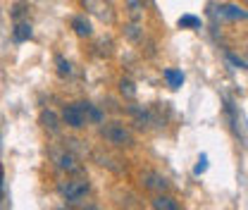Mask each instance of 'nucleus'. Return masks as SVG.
<instances>
[{"label":"nucleus","mask_w":248,"mask_h":210,"mask_svg":"<svg viewBox=\"0 0 248 210\" xmlns=\"http://www.w3.org/2000/svg\"><path fill=\"white\" fill-rule=\"evenodd\" d=\"M120 89H122V93L124 96H129V98H134V96H136V89H134V84H131L129 79H124L122 84H120Z\"/></svg>","instance_id":"obj_16"},{"label":"nucleus","mask_w":248,"mask_h":210,"mask_svg":"<svg viewBox=\"0 0 248 210\" xmlns=\"http://www.w3.org/2000/svg\"><path fill=\"white\" fill-rule=\"evenodd\" d=\"M143 186L151 189V191H165L170 184H167V179H165L162 175H157V172H146V175H143Z\"/></svg>","instance_id":"obj_6"},{"label":"nucleus","mask_w":248,"mask_h":210,"mask_svg":"<svg viewBox=\"0 0 248 210\" xmlns=\"http://www.w3.org/2000/svg\"><path fill=\"white\" fill-rule=\"evenodd\" d=\"M153 206L155 208H165V210H177L179 206L174 203V198H170V196H157L153 201Z\"/></svg>","instance_id":"obj_13"},{"label":"nucleus","mask_w":248,"mask_h":210,"mask_svg":"<svg viewBox=\"0 0 248 210\" xmlns=\"http://www.w3.org/2000/svg\"><path fill=\"white\" fill-rule=\"evenodd\" d=\"M179 27H182V29H186V27L198 29V27H201V19L193 17V15H184V17H179Z\"/></svg>","instance_id":"obj_14"},{"label":"nucleus","mask_w":248,"mask_h":210,"mask_svg":"<svg viewBox=\"0 0 248 210\" xmlns=\"http://www.w3.org/2000/svg\"><path fill=\"white\" fill-rule=\"evenodd\" d=\"M165 79H167V84H170L172 89H179V86L184 84V74H182L179 69H165Z\"/></svg>","instance_id":"obj_11"},{"label":"nucleus","mask_w":248,"mask_h":210,"mask_svg":"<svg viewBox=\"0 0 248 210\" xmlns=\"http://www.w3.org/2000/svg\"><path fill=\"white\" fill-rule=\"evenodd\" d=\"M72 29L77 36H81V38H86V36H91L93 29H91V22L86 19V17H74L72 19Z\"/></svg>","instance_id":"obj_7"},{"label":"nucleus","mask_w":248,"mask_h":210,"mask_svg":"<svg viewBox=\"0 0 248 210\" xmlns=\"http://www.w3.org/2000/svg\"><path fill=\"white\" fill-rule=\"evenodd\" d=\"M217 15L224 17V19H246V12L239 5H222Z\"/></svg>","instance_id":"obj_8"},{"label":"nucleus","mask_w":248,"mask_h":210,"mask_svg":"<svg viewBox=\"0 0 248 210\" xmlns=\"http://www.w3.org/2000/svg\"><path fill=\"white\" fill-rule=\"evenodd\" d=\"M126 7H129V15L131 19H141V12H143V0H126Z\"/></svg>","instance_id":"obj_12"},{"label":"nucleus","mask_w":248,"mask_h":210,"mask_svg":"<svg viewBox=\"0 0 248 210\" xmlns=\"http://www.w3.org/2000/svg\"><path fill=\"white\" fill-rule=\"evenodd\" d=\"M0 194H2V165H0Z\"/></svg>","instance_id":"obj_18"},{"label":"nucleus","mask_w":248,"mask_h":210,"mask_svg":"<svg viewBox=\"0 0 248 210\" xmlns=\"http://www.w3.org/2000/svg\"><path fill=\"white\" fill-rule=\"evenodd\" d=\"M12 36H15V41H17V43H22V41H29V38H31L29 22H19V24L15 27V31H12Z\"/></svg>","instance_id":"obj_10"},{"label":"nucleus","mask_w":248,"mask_h":210,"mask_svg":"<svg viewBox=\"0 0 248 210\" xmlns=\"http://www.w3.org/2000/svg\"><path fill=\"white\" fill-rule=\"evenodd\" d=\"M62 120L67 127H72V129H81V127H86L89 120H86V103H72V105H67L64 110H62Z\"/></svg>","instance_id":"obj_3"},{"label":"nucleus","mask_w":248,"mask_h":210,"mask_svg":"<svg viewBox=\"0 0 248 210\" xmlns=\"http://www.w3.org/2000/svg\"><path fill=\"white\" fill-rule=\"evenodd\" d=\"M58 72H60V77H69L72 74V65L64 58H58Z\"/></svg>","instance_id":"obj_15"},{"label":"nucleus","mask_w":248,"mask_h":210,"mask_svg":"<svg viewBox=\"0 0 248 210\" xmlns=\"http://www.w3.org/2000/svg\"><path fill=\"white\" fill-rule=\"evenodd\" d=\"M100 136L110 146H117V148H124V146H131L134 144V134L129 131V127H124L122 122H108L100 129Z\"/></svg>","instance_id":"obj_1"},{"label":"nucleus","mask_w":248,"mask_h":210,"mask_svg":"<svg viewBox=\"0 0 248 210\" xmlns=\"http://www.w3.org/2000/svg\"><path fill=\"white\" fill-rule=\"evenodd\" d=\"M89 10H91L95 17H100L103 22H112L115 19V12H112V5L108 0H86L84 2Z\"/></svg>","instance_id":"obj_5"},{"label":"nucleus","mask_w":248,"mask_h":210,"mask_svg":"<svg viewBox=\"0 0 248 210\" xmlns=\"http://www.w3.org/2000/svg\"><path fill=\"white\" fill-rule=\"evenodd\" d=\"M205 170H208V155H201V158H198V165H196L193 172L201 175V172H205Z\"/></svg>","instance_id":"obj_17"},{"label":"nucleus","mask_w":248,"mask_h":210,"mask_svg":"<svg viewBox=\"0 0 248 210\" xmlns=\"http://www.w3.org/2000/svg\"><path fill=\"white\" fill-rule=\"evenodd\" d=\"M60 194L62 198L67 201V203H77V201H81L86 194H89V189H91V184L89 179H77V177H69V179L60 181Z\"/></svg>","instance_id":"obj_2"},{"label":"nucleus","mask_w":248,"mask_h":210,"mask_svg":"<svg viewBox=\"0 0 248 210\" xmlns=\"http://www.w3.org/2000/svg\"><path fill=\"white\" fill-rule=\"evenodd\" d=\"M41 124H43V129H48V131H53V134L60 129L58 115H55L53 110H43V113H41Z\"/></svg>","instance_id":"obj_9"},{"label":"nucleus","mask_w":248,"mask_h":210,"mask_svg":"<svg viewBox=\"0 0 248 210\" xmlns=\"http://www.w3.org/2000/svg\"><path fill=\"white\" fill-rule=\"evenodd\" d=\"M53 158H55V165L60 167L62 172H67V175H79V172H81V165H79V160H77L74 153L60 150V153H55Z\"/></svg>","instance_id":"obj_4"}]
</instances>
